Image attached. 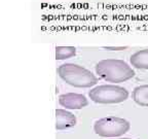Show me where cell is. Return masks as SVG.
<instances>
[{
  "label": "cell",
  "mask_w": 148,
  "mask_h": 139,
  "mask_svg": "<svg viewBox=\"0 0 148 139\" xmlns=\"http://www.w3.org/2000/svg\"><path fill=\"white\" fill-rule=\"evenodd\" d=\"M130 63L137 69L148 70V49L141 50L133 54L130 58Z\"/></svg>",
  "instance_id": "obj_7"
},
{
  "label": "cell",
  "mask_w": 148,
  "mask_h": 139,
  "mask_svg": "<svg viewBox=\"0 0 148 139\" xmlns=\"http://www.w3.org/2000/svg\"><path fill=\"white\" fill-rule=\"evenodd\" d=\"M76 55V49L73 46H57L56 47V59L66 60Z\"/></svg>",
  "instance_id": "obj_9"
},
{
  "label": "cell",
  "mask_w": 148,
  "mask_h": 139,
  "mask_svg": "<svg viewBox=\"0 0 148 139\" xmlns=\"http://www.w3.org/2000/svg\"><path fill=\"white\" fill-rule=\"evenodd\" d=\"M88 97L99 104H117L129 98V91L116 85H102L92 88L88 92Z\"/></svg>",
  "instance_id": "obj_3"
},
{
  "label": "cell",
  "mask_w": 148,
  "mask_h": 139,
  "mask_svg": "<svg viewBox=\"0 0 148 139\" xmlns=\"http://www.w3.org/2000/svg\"><path fill=\"white\" fill-rule=\"evenodd\" d=\"M59 104L66 109H81L88 105V100L82 94L66 93L59 96Z\"/></svg>",
  "instance_id": "obj_5"
},
{
  "label": "cell",
  "mask_w": 148,
  "mask_h": 139,
  "mask_svg": "<svg viewBox=\"0 0 148 139\" xmlns=\"http://www.w3.org/2000/svg\"><path fill=\"white\" fill-rule=\"evenodd\" d=\"M132 98L138 105L148 107V85L136 87L132 93Z\"/></svg>",
  "instance_id": "obj_8"
},
{
  "label": "cell",
  "mask_w": 148,
  "mask_h": 139,
  "mask_svg": "<svg viewBox=\"0 0 148 139\" xmlns=\"http://www.w3.org/2000/svg\"><path fill=\"white\" fill-rule=\"evenodd\" d=\"M117 139H132V138H117Z\"/></svg>",
  "instance_id": "obj_11"
},
{
  "label": "cell",
  "mask_w": 148,
  "mask_h": 139,
  "mask_svg": "<svg viewBox=\"0 0 148 139\" xmlns=\"http://www.w3.org/2000/svg\"><path fill=\"white\" fill-rule=\"evenodd\" d=\"M76 125V116L66 109H56V129L66 130Z\"/></svg>",
  "instance_id": "obj_6"
},
{
  "label": "cell",
  "mask_w": 148,
  "mask_h": 139,
  "mask_svg": "<svg viewBox=\"0 0 148 139\" xmlns=\"http://www.w3.org/2000/svg\"><path fill=\"white\" fill-rule=\"evenodd\" d=\"M59 76L74 88H92L98 83V78L92 71L80 65L66 63L57 69Z\"/></svg>",
  "instance_id": "obj_2"
},
{
  "label": "cell",
  "mask_w": 148,
  "mask_h": 139,
  "mask_svg": "<svg viewBox=\"0 0 148 139\" xmlns=\"http://www.w3.org/2000/svg\"><path fill=\"white\" fill-rule=\"evenodd\" d=\"M131 128L127 120L117 116H107L98 120L94 125V131L101 137H118L125 134Z\"/></svg>",
  "instance_id": "obj_4"
},
{
  "label": "cell",
  "mask_w": 148,
  "mask_h": 139,
  "mask_svg": "<svg viewBox=\"0 0 148 139\" xmlns=\"http://www.w3.org/2000/svg\"><path fill=\"white\" fill-rule=\"evenodd\" d=\"M127 46H105V50H108V51H123V50L127 49Z\"/></svg>",
  "instance_id": "obj_10"
},
{
  "label": "cell",
  "mask_w": 148,
  "mask_h": 139,
  "mask_svg": "<svg viewBox=\"0 0 148 139\" xmlns=\"http://www.w3.org/2000/svg\"><path fill=\"white\" fill-rule=\"evenodd\" d=\"M96 73L107 83H119L135 76V71L125 61L118 59L101 60L95 66Z\"/></svg>",
  "instance_id": "obj_1"
}]
</instances>
